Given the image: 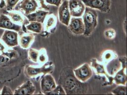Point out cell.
<instances>
[{
  "label": "cell",
  "mask_w": 127,
  "mask_h": 95,
  "mask_svg": "<svg viewBox=\"0 0 127 95\" xmlns=\"http://www.w3.org/2000/svg\"><path fill=\"white\" fill-rule=\"evenodd\" d=\"M58 83L67 95L85 94L88 90V85L77 79L73 69L69 67L61 70Z\"/></svg>",
  "instance_id": "obj_1"
},
{
  "label": "cell",
  "mask_w": 127,
  "mask_h": 95,
  "mask_svg": "<svg viewBox=\"0 0 127 95\" xmlns=\"http://www.w3.org/2000/svg\"><path fill=\"white\" fill-rule=\"evenodd\" d=\"M85 32L84 35L88 37L94 32L98 24V14L95 9L86 7L83 15Z\"/></svg>",
  "instance_id": "obj_2"
},
{
  "label": "cell",
  "mask_w": 127,
  "mask_h": 95,
  "mask_svg": "<svg viewBox=\"0 0 127 95\" xmlns=\"http://www.w3.org/2000/svg\"><path fill=\"white\" fill-rule=\"evenodd\" d=\"M55 65L52 61L47 62L41 66L27 65L24 69V73L29 78H34L38 75L43 76L51 74L54 71Z\"/></svg>",
  "instance_id": "obj_3"
},
{
  "label": "cell",
  "mask_w": 127,
  "mask_h": 95,
  "mask_svg": "<svg viewBox=\"0 0 127 95\" xmlns=\"http://www.w3.org/2000/svg\"><path fill=\"white\" fill-rule=\"evenodd\" d=\"M86 7L96 9L102 12L108 13L110 11L111 0H82Z\"/></svg>",
  "instance_id": "obj_4"
},
{
  "label": "cell",
  "mask_w": 127,
  "mask_h": 95,
  "mask_svg": "<svg viewBox=\"0 0 127 95\" xmlns=\"http://www.w3.org/2000/svg\"><path fill=\"white\" fill-rule=\"evenodd\" d=\"M90 63L91 67L94 69L96 74L99 76H104L106 77L107 81L104 84L105 86L112 85L113 83V77L108 73L104 64L99 62L96 58H92Z\"/></svg>",
  "instance_id": "obj_5"
},
{
  "label": "cell",
  "mask_w": 127,
  "mask_h": 95,
  "mask_svg": "<svg viewBox=\"0 0 127 95\" xmlns=\"http://www.w3.org/2000/svg\"><path fill=\"white\" fill-rule=\"evenodd\" d=\"M76 78L82 82H86L93 76V71L89 64H84L73 69Z\"/></svg>",
  "instance_id": "obj_6"
},
{
  "label": "cell",
  "mask_w": 127,
  "mask_h": 95,
  "mask_svg": "<svg viewBox=\"0 0 127 95\" xmlns=\"http://www.w3.org/2000/svg\"><path fill=\"white\" fill-rule=\"evenodd\" d=\"M68 29L72 33L76 35L84 34L85 27L83 18L81 17H73L71 18L68 25Z\"/></svg>",
  "instance_id": "obj_7"
},
{
  "label": "cell",
  "mask_w": 127,
  "mask_h": 95,
  "mask_svg": "<svg viewBox=\"0 0 127 95\" xmlns=\"http://www.w3.org/2000/svg\"><path fill=\"white\" fill-rule=\"evenodd\" d=\"M68 6L71 16L73 17L83 16L86 7L82 0H69Z\"/></svg>",
  "instance_id": "obj_8"
},
{
  "label": "cell",
  "mask_w": 127,
  "mask_h": 95,
  "mask_svg": "<svg viewBox=\"0 0 127 95\" xmlns=\"http://www.w3.org/2000/svg\"><path fill=\"white\" fill-rule=\"evenodd\" d=\"M69 11L68 0H65L59 6L58 18L59 21L64 25L68 26L71 19Z\"/></svg>",
  "instance_id": "obj_9"
},
{
  "label": "cell",
  "mask_w": 127,
  "mask_h": 95,
  "mask_svg": "<svg viewBox=\"0 0 127 95\" xmlns=\"http://www.w3.org/2000/svg\"><path fill=\"white\" fill-rule=\"evenodd\" d=\"M57 84L54 78L50 74L43 76L41 80V91L43 94H47L53 90L57 87Z\"/></svg>",
  "instance_id": "obj_10"
},
{
  "label": "cell",
  "mask_w": 127,
  "mask_h": 95,
  "mask_svg": "<svg viewBox=\"0 0 127 95\" xmlns=\"http://www.w3.org/2000/svg\"><path fill=\"white\" fill-rule=\"evenodd\" d=\"M5 14L10 17V19L13 22L22 26V29L24 32H27L25 26L30 23V21L26 19L24 16L22 15L19 12L15 11H7L5 12Z\"/></svg>",
  "instance_id": "obj_11"
},
{
  "label": "cell",
  "mask_w": 127,
  "mask_h": 95,
  "mask_svg": "<svg viewBox=\"0 0 127 95\" xmlns=\"http://www.w3.org/2000/svg\"><path fill=\"white\" fill-rule=\"evenodd\" d=\"M1 39L6 45L10 47H15L19 45L18 34L15 31L6 30Z\"/></svg>",
  "instance_id": "obj_12"
},
{
  "label": "cell",
  "mask_w": 127,
  "mask_h": 95,
  "mask_svg": "<svg viewBox=\"0 0 127 95\" xmlns=\"http://www.w3.org/2000/svg\"><path fill=\"white\" fill-rule=\"evenodd\" d=\"M0 28L20 32L22 29V26L13 22L5 14H1L0 15Z\"/></svg>",
  "instance_id": "obj_13"
},
{
  "label": "cell",
  "mask_w": 127,
  "mask_h": 95,
  "mask_svg": "<svg viewBox=\"0 0 127 95\" xmlns=\"http://www.w3.org/2000/svg\"><path fill=\"white\" fill-rule=\"evenodd\" d=\"M38 7L36 0H22L19 5V8L26 15L35 12Z\"/></svg>",
  "instance_id": "obj_14"
},
{
  "label": "cell",
  "mask_w": 127,
  "mask_h": 95,
  "mask_svg": "<svg viewBox=\"0 0 127 95\" xmlns=\"http://www.w3.org/2000/svg\"><path fill=\"white\" fill-rule=\"evenodd\" d=\"M36 91V88L31 81L28 80L14 91V95H33Z\"/></svg>",
  "instance_id": "obj_15"
},
{
  "label": "cell",
  "mask_w": 127,
  "mask_h": 95,
  "mask_svg": "<svg viewBox=\"0 0 127 95\" xmlns=\"http://www.w3.org/2000/svg\"><path fill=\"white\" fill-rule=\"evenodd\" d=\"M35 36L32 33L24 32L20 36L18 40L19 44L23 49H28L31 46L34 42Z\"/></svg>",
  "instance_id": "obj_16"
},
{
  "label": "cell",
  "mask_w": 127,
  "mask_h": 95,
  "mask_svg": "<svg viewBox=\"0 0 127 95\" xmlns=\"http://www.w3.org/2000/svg\"><path fill=\"white\" fill-rule=\"evenodd\" d=\"M49 11L46 10H38L35 12L26 15V17L28 21H37L43 23L46 17L49 14Z\"/></svg>",
  "instance_id": "obj_17"
},
{
  "label": "cell",
  "mask_w": 127,
  "mask_h": 95,
  "mask_svg": "<svg viewBox=\"0 0 127 95\" xmlns=\"http://www.w3.org/2000/svg\"><path fill=\"white\" fill-rule=\"evenodd\" d=\"M44 29L48 32H51L56 28L57 24V17L53 13L48 14L43 22Z\"/></svg>",
  "instance_id": "obj_18"
},
{
  "label": "cell",
  "mask_w": 127,
  "mask_h": 95,
  "mask_svg": "<svg viewBox=\"0 0 127 95\" xmlns=\"http://www.w3.org/2000/svg\"><path fill=\"white\" fill-rule=\"evenodd\" d=\"M127 68H122L120 69L113 77V83L117 85H124L127 84V75L126 70Z\"/></svg>",
  "instance_id": "obj_19"
},
{
  "label": "cell",
  "mask_w": 127,
  "mask_h": 95,
  "mask_svg": "<svg viewBox=\"0 0 127 95\" xmlns=\"http://www.w3.org/2000/svg\"><path fill=\"white\" fill-rule=\"evenodd\" d=\"M106 66V71L108 74L112 76L116 74L120 70V68L122 67V64L119 59L115 58L107 64Z\"/></svg>",
  "instance_id": "obj_20"
},
{
  "label": "cell",
  "mask_w": 127,
  "mask_h": 95,
  "mask_svg": "<svg viewBox=\"0 0 127 95\" xmlns=\"http://www.w3.org/2000/svg\"><path fill=\"white\" fill-rule=\"evenodd\" d=\"M117 55L115 52L111 50H106L103 52L101 55V58L102 60V63L105 66L107 64L109 63L111 60L117 58Z\"/></svg>",
  "instance_id": "obj_21"
},
{
  "label": "cell",
  "mask_w": 127,
  "mask_h": 95,
  "mask_svg": "<svg viewBox=\"0 0 127 95\" xmlns=\"http://www.w3.org/2000/svg\"><path fill=\"white\" fill-rule=\"evenodd\" d=\"M25 27L27 30L36 33H39L42 31V23L37 21L30 22Z\"/></svg>",
  "instance_id": "obj_22"
},
{
  "label": "cell",
  "mask_w": 127,
  "mask_h": 95,
  "mask_svg": "<svg viewBox=\"0 0 127 95\" xmlns=\"http://www.w3.org/2000/svg\"><path fill=\"white\" fill-rule=\"evenodd\" d=\"M39 51L34 48H30L28 52V58L34 63L38 62Z\"/></svg>",
  "instance_id": "obj_23"
},
{
  "label": "cell",
  "mask_w": 127,
  "mask_h": 95,
  "mask_svg": "<svg viewBox=\"0 0 127 95\" xmlns=\"http://www.w3.org/2000/svg\"><path fill=\"white\" fill-rule=\"evenodd\" d=\"M48 60L47 50L45 48H42L39 50V54L38 58V62L43 65L47 62Z\"/></svg>",
  "instance_id": "obj_24"
},
{
  "label": "cell",
  "mask_w": 127,
  "mask_h": 95,
  "mask_svg": "<svg viewBox=\"0 0 127 95\" xmlns=\"http://www.w3.org/2000/svg\"><path fill=\"white\" fill-rule=\"evenodd\" d=\"M114 95H126L127 86L124 85H118L116 88L111 91Z\"/></svg>",
  "instance_id": "obj_25"
},
{
  "label": "cell",
  "mask_w": 127,
  "mask_h": 95,
  "mask_svg": "<svg viewBox=\"0 0 127 95\" xmlns=\"http://www.w3.org/2000/svg\"><path fill=\"white\" fill-rule=\"evenodd\" d=\"M47 95H66V93L62 86L58 85L55 89L48 93Z\"/></svg>",
  "instance_id": "obj_26"
},
{
  "label": "cell",
  "mask_w": 127,
  "mask_h": 95,
  "mask_svg": "<svg viewBox=\"0 0 127 95\" xmlns=\"http://www.w3.org/2000/svg\"><path fill=\"white\" fill-rule=\"evenodd\" d=\"M20 0H5L6 8L7 11H11L16 6Z\"/></svg>",
  "instance_id": "obj_27"
},
{
  "label": "cell",
  "mask_w": 127,
  "mask_h": 95,
  "mask_svg": "<svg viewBox=\"0 0 127 95\" xmlns=\"http://www.w3.org/2000/svg\"><path fill=\"white\" fill-rule=\"evenodd\" d=\"M116 34L115 31L112 28L108 29L104 32L105 37L109 40H112L114 39L116 37Z\"/></svg>",
  "instance_id": "obj_28"
},
{
  "label": "cell",
  "mask_w": 127,
  "mask_h": 95,
  "mask_svg": "<svg viewBox=\"0 0 127 95\" xmlns=\"http://www.w3.org/2000/svg\"><path fill=\"white\" fill-rule=\"evenodd\" d=\"M1 95H12L13 92L11 90V88L7 86H4L1 92Z\"/></svg>",
  "instance_id": "obj_29"
},
{
  "label": "cell",
  "mask_w": 127,
  "mask_h": 95,
  "mask_svg": "<svg viewBox=\"0 0 127 95\" xmlns=\"http://www.w3.org/2000/svg\"><path fill=\"white\" fill-rule=\"evenodd\" d=\"M47 3L58 7L62 3V0H45Z\"/></svg>",
  "instance_id": "obj_30"
},
{
  "label": "cell",
  "mask_w": 127,
  "mask_h": 95,
  "mask_svg": "<svg viewBox=\"0 0 127 95\" xmlns=\"http://www.w3.org/2000/svg\"><path fill=\"white\" fill-rule=\"evenodd\" d=\"M119 60L121 62L122 64V68H127V63H126V57L124 56L123 57L120 58Z\"/></svg>",
  "instance_id": "obj_31"
},
{
  "label": "cell",
  "mask_w": 127,
  "mask_h": 95,
  "mask_svg": "<svg viewBox=\"0 0 127 95\" xmlns=\"http://www.w3.org/2000/svg\"><path fill=\"white\" fill-rule=\"evenodd\" d=\"M37 0L39 2L41 8H42L46 11L48 10V6L45 4L44 0Z\"/></svg>",
  "instance_id": "obj_32"
},
{
  "label": "cell",
  "mask_w": 127,
  "mask_h": 95,
  "mask_svg": "<svg viewBox=\"0 0 127 95\" xmlns=\"http://www.w3.org/2000/svg\"><path fill=\"white\" fill-rule=\"evenodd\" d=\"M9 58H7L6 56H0V63H3L6 62L8 60Z\"/></svg>",
  "instance_id": "obj_33"
},
{
  "label": "cell",
  "mask_w": 127,
  "mask_h": 95,
  "mask_svg": "<svg viewBox=\"0 0 127 95\" xmlns=\"http://www.w3.org/2000/svg\"><path fill=\"white\" fill-rule=\"evenodd\" d=\"M6 2L4 0H0V9L6 8Z\"/></svg>",
  "instance_id": "obj_34"
},
{
  "label": "cell",
  "mask_w": 127,
  "mask_h": 95,
  "mask_svg": "<svg viewBox=\"0 0 127 95\" xmlns=\"http://www.w3.org/2000/svg\"><path fill=\"white\" fill-rule=\"evenodd\" d=\"M4 49H5L4 47L0 43V50L1 51H3Z\"/></svg>",
  "instance_id": "obj_35"
},
{
  "label": "cell",
  "mask_w": 127,
  "mask_h": 95,
  "mask_svg": "<svg viewBox=\"0 0 127 95\" xmlns=\"http://www.w3.org/2000/svg\"></svg>",
  "instance_id": "obj_36"
},
{
  "label": "cell",
  "mask_w": 127,
  "mask_h": 95,
  "mask_svg": "<svg viewBox=\"0 0 127 95\" xmlns=\"http://www.w3.org/2000/svg\"></svg>",
  "instance_id": "obj_37"
}]
</instances>
